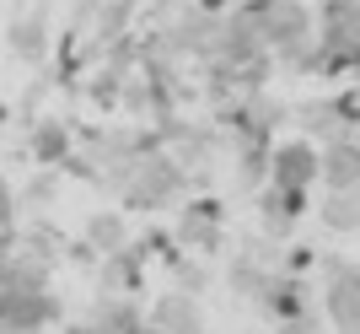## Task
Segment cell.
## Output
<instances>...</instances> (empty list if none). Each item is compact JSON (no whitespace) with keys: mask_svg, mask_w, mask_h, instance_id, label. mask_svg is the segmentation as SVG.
I'll return each instance as SVG.
<instances>
[{"mask_svg":"<svg viewBox=\"0 0 360 334\" xmlns=\"http://www.w3.org/2000/svg\"><path fill=\"white\" fill-rule=\"evenodd\" d=\"M188 183H194V178L178 167V156L167 151V146H156V151L140 156L135 178L124 183V194H119V205H124V211H167L172 199L188 194Z\"/></svg>","mask_w":360,"mask_h":334,"instance_id":"1","label":"cell"},{"mask_svg":"<svg viewBox=\"0 0 360 334\" xmlns=\"http://www.w3.org/2000/svg\"><path fill=\"white\" fill-rule=\"evenodd\" d=\"M65 302L54 286H6L0 291V334H44L54 329Z\"/></svg>","mask_w":360,"mask_h":334,"instance_id":"2","label":"cell"},{"mask_svg":"<svg viewBox=\"0 0 360 334\" xmlns=\"http://www.w3.org/2000/svg\"><path fill=\"white\" fill-rule=\"evenodd\" d=\"M323 318L333 334H360V264L355 259H328L323 264Z\"/></svg>","mask_w":360,"mask_h":334,"instance_id":"3","label":"cell"},{"mask_svg":"<svg viewBox=\"0 0 360 334\" xmlns=\"http://www.w3.org/2000/svg\"><path fill=\"white\" fill-rule=\"evenodd\" d=\"M172 243L183 248V254H194V259H210L226 248V205L210 194H199L188 199L178 211V227H172Z\"/></svg>","mask_w":360,"mask_h":334,"instance_id":"4","label":"cell"},{"mask_svg":"<svg viewBox=\"0 0 360 334\" xmlns=\"http://www.w3.org/2000/svg\"><path fill=\"white\" fill-rule=\"evenodd\" d=\"M323 178V146L307 135H290V140H274L269 151V183L280 189H312Z\"/></svg>","mask_w":360,"mask_h":334,"instance_id":"5","label":"cell"},{"mask_svg":"<svg viewBox=\"0 0 360 334\" xmlns=\"http://www.w3.org/2000/svg\"><path fill=\"white\" fill-rule=\"evenodd\" d=\"M301 216H312V189H280V183L258 189V227H264V237L285 243Z\"/></svg>","mask_w":360,"mask_h":334,"instance_id":"6","label":"cell"},{"mask_svg":"<svg viewBox=\"0 0 360 334\" xmlns=\"http://www.w3.org/2000/svg\"><path fill=\"white\" fill-rule=\"evenodd\" d=\"M258 313L280 329V323H290L296 313H307V307H317V297H312V286H307V275H290V270H274L269 275V286L258 291Z\"/></svg>","mask_w":360,"mask_h":334,"instance_id":"7","label":"cell"},{"mask_svg":"<svg viewBox=\"0 0 360 334\" xmlns=\"http://www.w3.org/2000/svg\"><path fill=\"white\" fill-rule=\"evenodd\" d=\"M140 323H146V307L135 297H119V291H97V302L86 313L91 334H135Z\"/></svg>","mask_w":360,"mask_h":334,"instance_id":"8","label":"cell"},{"mask_svg":"<svg viewBox=\"0 0 360 334\" xmlns=\"http://www.w3.org/2000/svg\"><path fill=\"white\" fill-rule=\"evenodd\" d=\"M146 323H156L162 334H205V313H199V297L188 291H167L146 307Z\"/></svg>","mask_w":360,"mask_h":334,"instance_id":"9","label":"cell"},{"mask_svg":"<svg viewBox=\"0 0 360 334\" xmlns=\"http://www.w3.org/2000/svg\"><path fill=\"white\" fill-rule=\"evenodd\" d=\"M27 156L38 167H65L70 162V124L65 119H38L27 130Z\"/></svg>","mask_w":360,"mask_h":334,"instance_id":"10","label":"cell"},{"mask_svg":"<svg viewBox=\"0 0 360 334\" xmlns=\"http://www.w3.org/2000/svg\"><path fill=\"white\" fill-rule=\"evenodd\" d=\"M317 221H323L333 237H360V189H323Z\"/></svg>","mask_w":360,"mask_h":334,"instance_id":"11","label":"cell"},{"mask_svg":"<svg viewBox=\"0 0 360 334\" xmlns=\"http://www.w3.org/2000/svg\"><path fill=\"white\" fill-rule=\"evenodd\" d=\"M323 189H360V140H333L323 146Z\"/></svg>","mask_w":360,"mask_h":334,"instance_id":"12","label":"cell"},{"mask_svg":"<svg viewBox=\"0 0 360 334\" xmlns=\"http://www.w3.org/2000/svg\"><path fill=\"white\" fill-rule=\"evenodd\" d=\"M81 243H86L91 254H103V259L119 254V248H129V221H124V211H91Z\"/></svg>","mask_w":360,"mask_h":334,"instance_id":"13","label":"cell"},{"mask_svg":"<svg viewBox=\"0 0 360 334\" xmlns=\"http://www.w3.org/2000/svg\"><path fill=\"white\" fill-rule=\"evenodd\" d=\"M269 264H258L253 254H231V264H226V291L237 297V302H258V291L269 286Z\"/></svg>","mask_w":360,"mask_h":334,"instance_id":"14","label":"cell"},{"mask_svg":"<svg viewBox=\"0 0 360 334\" xmlns=\"http://www.w3.org/2000/svg\"><path fill=\"white\" fill-rule=\"evenodd\" d=\"M269 151H274V140H248V146H237V189L242 194H258V189L269 183Z\"/></svg>","mask_w":360,"mask_h":334,"instance_id":"15","label":"cell"},{"mask_svg":"<svg viewBox=\"0 0 360 334\" xmlns=\"http://www.w3.org/2000/svg\"><path fill=\"white\" fill-rule=\"evenodd\" d=\"M11 54H16V60H27V65H38L49 54L44 11H27V16H16V22H11Z\"/></svg>","mask_w":360,"mask_h":334,"instance_id":"16","label":"cell"},{"mask_svg":"<svg viewBox=\"0 0 360 334\" xmlns=\"http://www.w3.org/2000/svg\"><path fill=\"white\" fill-rule=\"evenodd\" d=\"M172 270H178V291H188V297H199V291L210 286V270H205L199 259H188V254H183Z\"/></svg>","mask_w":360,"mask_h":334,"instance_id":"17","label":"cell"},{"mask_svg":"<svg viewBox=\"0 0 360 334\" xmlns=\"http://www.w3.org/2000/svg\"><path fill=\"white\" fill-rule=\"evenodd\" d=\"M274 334H328V318H323V307H307V313H296L290 323H280Z\"/></svg>","mask_w":360,"mask_h":334,"instance_id":"18","label":"cell"},{"mask_svg":"<svg viewBox=\"0 0 360 334\" xmlns=\"http://www.w3.org/2000/svg\"><path fill=\"white\" fill-rule=\"evenodd\" d=\"M49 194H54V167H44V173L22 189V205H49Z\"/></svg>","mask_w":360,"mask_h":334,"instance_id":"19","label":"cell"},{"mask_svg":"<svg viewBox=\"0 0 360 334\" xmlns=\"http://www.w3.org/2000/svg\"><path fill=\"white\" fill-rule=\"evenodd\" d=\"M0 227H16V194L0 183Z\"/></svg>","mask_w":360,"mask_h":334,"instance_id":"20","label":"cell"},{"mask_svg":"<svg viewBox=\"0 0 360 334\" xmlns=\"http://www.w3.org/2000/svg\"><path fill=\"white\" fill-rule=\"evenodd\" d=\"M194 6H199V11H210V16H226V11H231V0H194Z\"/></svg>","mask_w":360,"mask_h":334,"instance_id":"21","label":"cell"},{"mask_svg":"<svg viewBox=\"0 0 360 334\" xmlns=\"http://www.w3.org/2000/svg\"><path fill=\"white\" fill-rule=\"evenodd\" d=\"M65 334H91V329H86V318H81V323H65Z\"/></svg>","mask_w":360,"mask_h":334,"instance_id":"22","label":"cell"},{"mask_svg":"<svg viewBox=\"0 0 360 334\" xmlns=\"http://www.w3.org/2000/svg\"><path fill=\"white\" fill-rule=\"evenodd\" d=\"M135 334H162V329H156V323H140V329Z\"/></svg>","mask_w":360,"mask_h":334,"instance_id":"23","label":"cell"},{"mask_svg":"<svg viewBox=\"0 0 360 334\" xmlns=\"http://www.w3.org/2000/svg\"><path fill=\"white\" fill-rule=\"evenodd\" d=\"M349 135H355V140H360V113H355V130H349Z\"/></svg>","mask_w":360,"mask_h":334,"instance_id":"24","label":"cell"},{"mask_svg":"<svg viewBox=\"0 0 360 334\" xmlns=\"http://www.w3.org/2000/svg\"><path fill=\"white\" fill-rule=\"evenodd\" d=\"M162 6H178V0H162Z\"/></svg>","mask_w":360,"mask_h":334,"instance_id":"25","label":"cell"},{"mask_svg":"<svg viewBox=\"0 0 360 334\" xmlns=\"http://www.w3.org/2000/svg\"><path fill=\"white\" fill-rule=\"evenodd\" d=\"M205 334H210V329H205Z\"/></svg>","mask_w":360,"mask_h":334,"instance_id":"26","label":"cell"}]
</instances>
